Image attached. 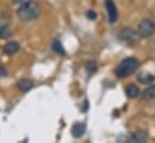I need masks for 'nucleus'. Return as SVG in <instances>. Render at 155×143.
Returning a JSON list of instances; mask_svg holds the SVG:
<instances>
[{
	"label": "nucleus",
	"mask_w": 155,
	"mask_h": 143,
	"mask_svg": "<svg viewBox=\"0 0 155 143\" xmlns=\"http://www.w3.org/2000/svg\"><path fill=\"white\" fill-rule=\"evenodd\" d=\"M2 51L7 55H13V54H16L19 51V43L16 42V41H11V42H8V43H6L4 46Z\"/></svg>",
	"instance_id": "423d86ee"
},
{
	"label": "nucleus",
	"mask_w": 155,
	"mask_h": 143,
	"mask_svg": "<svg viewBox=\"0 0 155 143\" xmlns=\"http://www.w3.org/2000/svg\"><path fill=\"white\" fill-rule=\"evenodd\" d=\"M17 85H18V89H19V90L27 93V91H29V90L34 87V83H33V81H30V79H28V78H23V79H21V81L18 82Z\"/></svg>",
	"instance_id": "6e6552de"
},
{
	"label": "nucleus",
	"mask_w": 155,
	"mask_h": 143,
	"mask_svg": "<svg viewBox=\"0 0 155 143\" xmlns=\"http://www.w3.org/2000/svg\"><path fill=\"white\" fill-rule=\"evenodd\" d=\"M5 76H7V71L2 65H0V77H5Z\"/></svg>",
	"instance_id": "f3484780"
},
{
	"label": "nucleus",
	"mask_w": 155,
	"mask_h": 143,
	"mask_svg": "<svg viewBox=\"0 0 155 143\" xmlns=\"http://www.w3.org/2000/svg\"><path fill=\"white\" fill-rule=\"evenodd\" d=\"M87 71L90 72V73H93V72L96 71V69H97V65H96V63L95 62H89L88 64H87Z\"/></svg>",
	"instance_id": "2eb2a0df"
},
{
	"label": "nucleus",
	"mask_w": 155,
	"mask_h": 143,
	"mask_svg": "<svg viewBox=\"0 0 155 143\" xmlns=\"http://www.w3.org/2000/svg\"><path fill=\"white\" fill-rule=\"evenodd\" d=\"M126 95H127L130 99H136V98L140 95V89H138L135 84H130V85L126 88Z\"/></svg>",
	"instance_id": "9d476101"
},
{
	"label": "nucleus",
	"mask_w": 155,
	"mask_h": 143,
	"mask_svg": "<svg viewBox=\"0 0 155 143\" xmlns=\"http://www.w3.org/2000/svg\"><path fill=\"white\" fill-rule=\"evenodd\" d=\"M105 8H106L107 15H108V21L111 23H114L117 19H118V11H117V7L116 5H114V2L112 0H106Z\"/></svg>",
	"instance_id": "20e7f679"
},
{
	"label": "nucleus",
	"mask_w": 155,
	"mask_h": 143,
	"mask_svg": "<svg viewBox=\"0 0 155 143\" xmlns=\"http://www.w3.org/2000/svg\"><path fill=\"white\" fill-rule=\"evenodd\" d=\"M137 79L142 84H150V83L154 82V77L152 75H149V73H140L137 76Z\"/></svg>",
	"instance_id": "1a4fd4ad"
},
{
	"label": "nucleus",
	"mask_w": 155,
	"mask_h": 143,
	"mask_svg": "<svg viewBox=\"0 0 155 143\" xmlns=\"http://www.w3.org/2000/svg\"><path fill=\"white\" fill-rule=\"evenodd\" d=\"M87 17H88L89 19H91V21H93V19H95V18L97 17V15H96V12H95V11L89 10V11L87 12Z\"/></svg>",
	"instance_id": "dca6fc26"
},
{
	"label": "nucleus",
	"mask_w": 155,
	"mask_h": 143,
	"mask_svg": "<svg viewBox=\"0 0 155 143\" xmlns=\"http://www.w3.org/2000/svg\"><path fill=\"white\" fill-rule=\"evenodd\" d=\"M155 32V24L150 19H143L138 24V34L141 37H150Z\"/></svg>",
	"instance_id": "7ed1b4c3"
},
{
	"label": "nucleus",
	"mask_w": 155,
	"mask_h": 143,
	"mask_svg": "<svg viewBox=\"0 0 155 143\" xmlns=\"http://www.w3.org/2000/svg\"><path fill=\"white\" fill-rule=\"evenodd\" d=\"M11 34L7 25H0V38H6Z\"/></svg>",
	"instance_id": "4468645a"
},
{
	"label": "nucleus",
	"mask_w": 155,
	"mask_h": 143,
	"mask_svg": "<svg viewBox=\"0 0 155 143\" xmlns=\"http://www.w3.org/2000/svg\"><path fill=\"white\" fill-rule=\"evenodd\" d=\"M120 36H121V38L125 40L126 42H135L136 38H137L136 33H135L132 29H124V30L121 32Z\"/></svg>",
	"instance_id": "0eeeda50"
},
{
	"label": "nucleus",
	"mask_w": 155,
	"mask_h": 143,
	"mask_svg": "<svg viewBox=\"0 0 155 143\" xmlns=\"http://www.w3.org/2000/svg\"><path fill=\"white\" fill-rule=\"evenodd\" d=\"M21 1H23V0H13V2H16V4H19Z\"/></svg>",
	"instance_id": "a211bd4d"
},
{
	"label": "nucleus",
	"mask_w": 155,
	"mask_h": 143,
	"mask_svg": "<svg viewBox=\"0 0 155 143\" xmlns=\"http://www.w3.org/2000/svg\"><path fill=\"white\" fill-rule=\"evenodd\" d=\"M147 137H148V134L144 132V131H137V132H134L132 136H131L132 141H135V142H144V141L147 140Z\"/></svg>",
	"instance_id": "9b49d317"
},
{
	"label": "nucleus",
	"mask_w": 155,
	"mask_h": 143,
	"mask_svg": "<svg viewBox=\"0 0 155 143\" xmlns=\"http://www.w3.org/2000/svg\"><path fill=\"white\" fill-rule=\"evenodd\" d=\"M143 98L146 100H153L155 99V85H152L149 88H147L143 93Z\"/></svg>",
	"instance_id": "ddd939ff"
},
{
	"label": "nucleus",
	"mask_w": 155,
	"mask_h": 143,
	"mask_svg": "<svg viewBox=\"0 0 155 143\" xmlns=\"http://www.w3.org/2000/svg\"><path fill=\"white\" fill-rule=\"evenodd\" d=\"M140 66V62L136 58H126L124 59L116 69V76L119 78H125L134 75Z\"/></svg>",
	"instance_id": "f03ea898"
},
{
	"label": "nucleus",
	"mask_w": 155,
	"mask_h": 143,
	"mask_svg": "<svg viewBox=\"0 0 155 143\" xmlns=\"http://www.w3.org/2000/svg\"><path fill=\"white\" fill-rule=\"evenodd\" d=\"M52 48L59 55H65V53H66L65 49H64V47H63V45H61V42H59V41H54L53 45H52Z\"/></svg>",
	"instance_id": "f8f14e48"
},
{
	"label": "nucleus",
	"mask_w": 155,
	"mask_h": 143,
	"mask_svg": "<svg viewBox=\"0 0 155 143\" xmlns=\"http://www.w3.org/2000/svg\"><path fill=\"white\" fill-rule=\"evenodd\" d=\"M17 16L23 22H33L38 19V17L40 16L39 4L34 0L23 2L17 10Z\"/></svg>",
	"instance_id": "f257e3e1"
},
{
	"label": "nucleus",
	"mask_w": 155,
	"mask_h": 143,
	"mask_svg": "<svg viewBox=\"0 0 155 143\" xmlns=\"http://www.w3.org/2000/svg\"><path fill=\"white\" fill-rule=\"evenodd\" d=\"M85 129H87V126H85L84 123H75L72 125V128H71V134H72V136L75 138H79V137H82L84 135Z\"/></svg>",
	"instance_id": "39448f33"
}]
</instances>
